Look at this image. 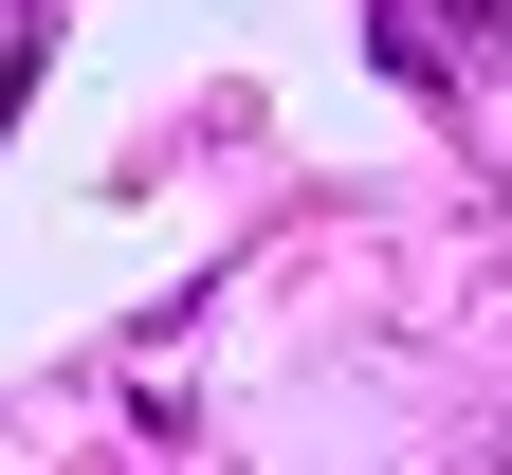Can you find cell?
Segmentation results:
<instances>
[{"mask_svg":"<svg viewBox=\"0 0 512 475\" xmlns=\"http://www.w3.org/2000/svg\"><path fill=\"white\" fill-rule=\"evenodd\" d=\"M458 475H512V439H476V457H458Z\"/></svg>","mask_w":512,"mask_h":475,"instance_id":"6da1fadb","label":"cell"}]
</instances>
